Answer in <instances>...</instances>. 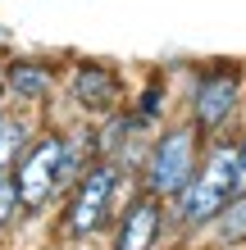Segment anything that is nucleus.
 <instances>
[{
	"mask_svg": "<svg viewBox=\"0 0 246 250\" xmlns=\"http://www.w3.org/2000/svg\"><path fill=\"white\" fill-rule=\"evenodd\" d=\"M5 119H9V100L0 96V127H5Z\"/></svg>",
	"mask_w": 246,
	"mask_h": 250,
	"instance_id": "obj_13",
	"label": "nucleus"
},
{
	"mask_svg": "<svg viewBox=\"0 0 246 250\" xmlns=\"http://www.w3.org/2000/svg\"><path fill=\"white\" fill-rule=\"evenodd\" d=\"M201 159H205V137L196 132V123L169 119V123L155 127V137H151V150H146V164L137 173V187L151 191V196H160V200H173L196 178Z\"/></svg>",
	"mask_w": 246,
	"mask_h": 250,
	"instance_id": "obj_5",
	"label": "nucleus"
},
{
	"mask_svg": "<svg viewBox=\"0 0 246 250\" xmlns=\"http://www.w3.org/2000/svg\"><path fill=\"white\" fill-rule=\"evenodd\" d=\"M242 191V159H237V132L205 141L196 178L169 200V223H173V246H201L205 228Z\"/></svg>",
	"mask_w": 246,
	"mask_h": 250,
	"instance_id": "obj_1",
	"label": "nucleus"
},
{
	"mask_svg": "<svg viewBox=\"0 0 246 250\" xmlns=\"http://www.w3.org/2000/svg\"><path fill=\"white\" fill-rule=\"evenodd\" d=\"M237 159H242V191H246V119L237 127Z\"/></svg>",
	"mask_w": 246,
	"mask_h": 250,
	"instance_id": "obj_12",
	"label": "nucleus"
},
{
	"mask_svg": "<svg viewBox=\"0 0 246 250\" xmlns=\"http://www.w3.org/2000/svg\"><path fill=\"white\" fill-rule=\"evenodd\" d=\"M0 96H5V60H0Z\"/></svg>",
	"mask_w": 246,
	"mask_h": 250,
	"instance_id": "obj_14",
	"label": "nucleus"
},
{
	"mask_svg": "<svg viewBox=\"0 0 246 250\" xmlns=\"http://www.w3.org/2000/svg\"><path fill=\"white\" fill-rule=\"evenodd\" d=\"M182 119L196 123L205 141L237 132L246 119V60L233 55H214L187 68L182 78Z\"/></svg>",
	"mask_w": 246,
	"mask_h": 250,
	"instance_id": "obj_2",
	"label": "nucleus"
},
{
	"mask_svg": "<svg viewBox=\"0 0 246 250\" xmlns=\"http://www.w3.org/2000/svg\"><path fill=\"white\" fill-rule=\"evenodd\" d=\"M23 218V200H19V187H14V178H0V237Z\"/></svg>",
	"mask_w": 246,
	"mask_h": 250,
	"instance_id": "obj_11",
	"label": "nucleus"
},
{
	"mask_svg": "<svg viewBox=\"0 0 246 250\" xmlns=\"http://www.w3.org/2000/svg\"><path fill=\"white\" fill-rule=\"evenodd\" d=\"M64 60L50 55H9L5 60V100L27 109H50V100L64 91Z\"/></svg>",
	"mask_w": 246,
	"mask_h": 250,
	"instance_id": "obj_8",
	"label": "nucleus"
},
{
	"mask_svg": "<svg viewBox=\"0 0 246 250\" xmlns=\"http://www.w3.org/2000/svg\"><path fill=\"white\" fill-rule=\"evenodd\" d=\"M173 100H178V86H173V73L169 68H146L137 82V96L128 100L133 105V114L146 127H160L173 119Z\"/></svg>",
	"mask_w": 246,
	"mask_h": 250,
	"instance_id": "obj_9",
	"label": "nucleus"
},
{
	"mask_svg": "<svg viewBox=\"0 0 246 250\" xmlns=\"http://www.w3.org/2000/svg\"><path fill=\"white\" fill-rule=\"evenodd\" d=\"M64 150H68V127L64 119H46L41 132L27 141V150L14 164V187L23 200V218H41L50 205L64 196Z\"/></svg>",
	"mask_w": 246,
	"mask_h": 250,
	"instance_id": "obj_4",
	"label": "nucleus"
},
{
	"mask_svg": "<svg viewBox=\"0 0 246 250\" xmlns=\"http://www.w3.org/2000/svg\"><path fill=\"white\" fill-rule=\"evenodd\" d=\"M64 96H68L73 119L96 123L105 114H114L119 105H128V78L114 60L82 55V60H68V68H64Z\"/></svg>",
	"mask_w": 246,
	"mask_h": 250,
	"instance_id": "obj_6",
	"label": "nucleus"
},
{
	"mask_svg": "<svg viewBox=\"0 0 246 250\" xmlns=\"http://www.w3.org/2000/svg\"><path fill=\"white\" fill-rule=\"evenodd\" d=\"M137 182L114 164V159H91L82 168V178L60 196V214H55V237L68 246H87L96 237H105L119 218L128 191Z\"/></svg>",
	"mask_w": 246,
	"mask_h": 250,
	"instance_id": "obj_3",
	"label": "nucleus"
},
{
	"mask_svg": "<svg viewBox=\"0 0 246 250\" xmlns=\"http://www.w3.org/2000/svg\"><path fill=\"white\" fill-rule=\"evenodd\" d=\"M169 241H173L169 200L133 187L128 200H123V209H119V218H114V228H110V246L105 250H164Z\"/></svg>",
	"mask_w": 246,
	"mask_h": 250,
	"instance_id": "obj_7",
	"label": "nucleus"
},
{
	"mask_svg": "<svg viewBox=\"0 0 246 250\" xmlns=\"http://www.w3.org/2000/svg\"><path fill=\"white\" fill-rule=\"evenodd\" d=\"M205 250H242L246 246V191H237L233 200L214 214V223L205 228Z\"/></svg>",
	"mask_w": 246,
	"mask_h": 250,
	"instance_id": "obj_10",
	"label": "nucleus"
}]
</instances>
